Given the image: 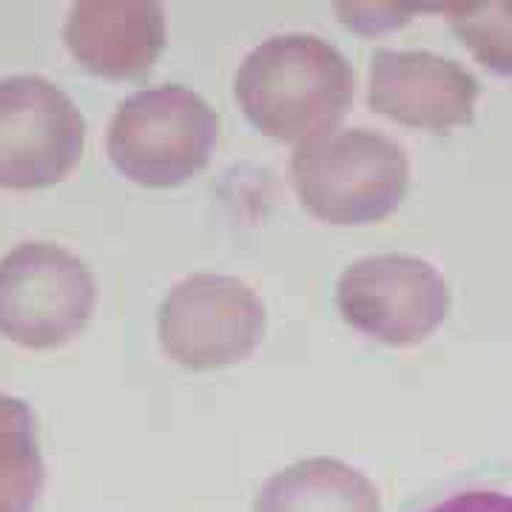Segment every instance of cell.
<instances>
[{"mask_svg":"<svg viewBox=\"0 0 512 512\" xmlns=\"http://www.w3.org/2000/svg\"><path fill=\"white\" fill-rule=\"evenodd\" d=\"M234 94L259 131L305 146L342 123L356 94V74L328 40L279 35L262 40L239 63Z\"/></svg>","mask_w":512,"mask_h":512,"instance_id":"1","label":"cell"},{"mask_svg":"<svg viewBox=\"0 0 512 512\" xmlns=\"http://www.w3.org/2000/svg\"><path fill=\"white\" fill-rule=\"evenodd\" d=\"M291 177L313 217L365 225L390 217L410 185L404 148L373 128H339L296 148Z\"/></svg>","mask_w":512,"mask_h":512,"instance_id":"2","label":"cell"},{"mask_svg":"<svg viewBox=\"0 0 512 512\" xmlns=\"http://www.w3.org/2000/svg\"><path fill=\"white\" fill-rule=\"evenodd\" d=\"M220 140V120L185 86H154L131 94L114 111L109 157L128 180L171 188L202 171Z\"/></svg>","mask_w":512,"mask_h":512,"instance_id":"3","label":"cell"},{"mask_svg":"<svg viewBox=\"0 0 512 512\" xmlns=\"http://www.w3.org/2000/svg\"><path fill=\"white\" fill-rule=\"evenodd\" d=\"M89 265L49 242H26L0 259V333L26 348H57L92 319Z\"/></svg>","mask_w":512,"mask_h":512,"instance_id":"4","label":"cell"},{"mask_svg":"<svg viewBox=\"0 0 512 512\" xmlns=\"http://www.w3.org/2000/svg\"><path fill=\"white\" fill-rule=\"evenodd\" d=\"M86 146V120L52 80H0V188H46L72 171Z\"/></svg>","mask_w":512,"mask_h":512,"instance_id":"5","label":"cell"},{"mask_svg":"<svg viewBox=\"0 0 512 512\" xmlns=\"http://www.w3.org/2000/svg\"><path fill=\"white\" fill-rule=\"evenodd\" d=\"M336 305L350 328L384 345H416L450 313L444 276L419 256H367L345 268Z\"/></svg>","mask_w":512,"mask_h":512,"instance_id":"6","label":"cell"},{"mask_svg":"<svg viewBox=\"0 0 512 512\" xmlns=\"http://www.w3.org/2000/svg\"><path fill=\"white\" fill-rule=\"evenodd\" d=\"M157 328L171 359L211 370L234 365L259 345L265 308L254 288L234 276L197 274L165 296Z\"/></svg>","mask_w":512,"mask_h":512,"instance_id":"7","label":"cell"},{"mask_svg":"<svg viewBox=\"0 0 512 512\" xmlns=\"http://www.w3.org/2000/svg\"><path fill=\"white\" fill-rule=\"evenodd\" d=\"M478 89L476 77L450 57L379 49L370 60L367 103L404 126L450 131L473 120Z\"/></svg>","mask_w":512,"mask_h":512,"instance_id":"8","label":"cell"},{"mask_svg":"<svg viewBox=\"0 0 512 512\" xmlns=\"http://www.w3.org/2000/svg\"><path fill=\"white\" fill-rule=\"evenodd\" d=\"M66 46L92 74L128 80L151 72L165 46V15L151 0H83L66 20Z\"/></svg>","mask_w":512,"mask_h":512,"instance_id":"9","label":"cell"},{"mask_svg":"<svg viewBox=\"0 0 512 512\" xmlns=\"http://www.w3.org/2000/svg\"><path fill=\"white\" fill-rule=\"evenodd\" d=\"M254 512H384L376 487L336 458H308L268 478Z\"/></svg>","mask_w":512,"mask_h":512,"instance_id":"10","label":"cell"},{"mask_svg":"<svg viewBox=\"0 0 512 512\" xmlns=\"http://www.w3.org/2000/svg\"><path fill=\"white\" fill-rule=\"evenodd\" d=\"M46 484L29 404L0 393V512H32Z\"/></svg>","mask_w":512,"mask_h":512,"instance_id":"11","label":"cell"},{"mask_svg":"<svg viewBox=\"0 0 512 512\" xmlns=\"http://www.w3.org/2000/svg\"><path fill=\"white\" fill-rule=\"evenodd\" d=\"M458 40L493 72L512 77V0L447 3Z\"/></svg>","mask_w":512,"mask_h":512,"instance_id":"12","label":"cell"},{"mask_svg":"<svg viewBox=\"0 0 512 512\" xmlns=\"http://www.w3.org/2000/svg\"><path fill=\"white\" fill-rule=\"evenodd\" d=\"M421 512H512V495L490 493V490H470V493L450 495L436 507Z\"/></svg>","mask_w":512,"mask_h":512,"instance_id":"13","label":"cell"}]
</instances>
